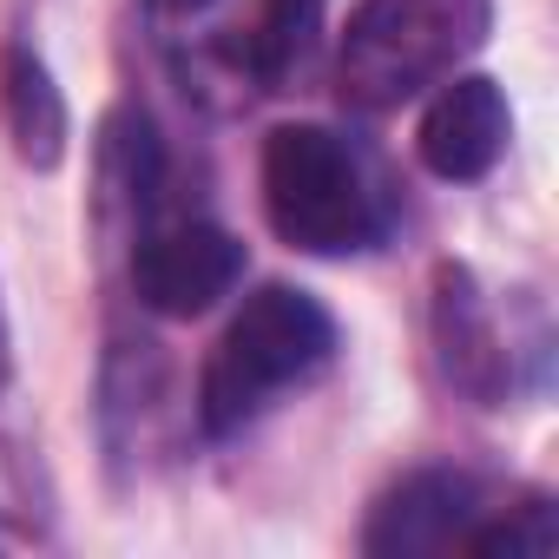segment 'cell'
<instances>
[{"label":"cell","instance_id":"5b68a950","mask_svg":"<svg viewBox=\"0 0 559 559\" xmlns=\"http://www.w3.org/2000/svg\"><path fill=\"white\" fill-rule=\"evenodd\" d=\"M507 139H513V112H507V93H500L487 73H461V80L448 73L441 93H435L428 112H421V132H415L421 165H428L435 178H448V185L487 178V171L500 165Z\"/></svg>","mask_w":559,"mask_h":559},{"label":"cell","instance_id":"3957f363","mask_svg":"<svg viewBox=\"0 0 559 559\" xmlns=\"http://www.w3.org/2000/svg\"><path fill=\"white\" fill-rule=\"evenodd\" d=\"M263 211L276 237L310 257H343L376 237V191L362 158L330 126H276L263 139Z\"/></svg>","mask_w":559,"mask_h":559},{"label":"cell","instance_id":"30bf717a","mask_svg":"<svg viewBox=\"0 0 559 559\" xmlns=\"http://www.w3.org/2000/svg\"><path fill=\"white\" fill-rule=\"evenodd\" d=\"M461 552H487V559H552L559 552V520H552V507L546 500H526V507H507L500 520H474L467 526V539H461Z\"/></svg>","mask_w":559,"mask_h":559},{"label":"cell","instance_id":"9c48e42d","mask_svg":"<svg viewBox=\"0 0 559 559\" xmlns=\"http://www.w3.org/2000/svg\"><path fill=\"white\" fill-rule=\"evenodd\" d=\"M0 106H8V132H14V152L40 171L60 165L67 152V99L53 86V73L34 60V53H8L0 60Z\"/></svg>","mask_w":559,"mask_h":559},{"label":"cell","instance_id":"277c9868","mask_svg":"<svg viewBox=\"0 0 559 559\" xmlns=\"http://www.w3.org/2000/svg\"><path fill=\"white\" fill-rule=\"evenodd\" d=\"M243 276V243L217 224H171L152 230L132 257V290L158 317H204Z\"/></svg>","mask_w":559,"mask_h":559},{"label":"cell","instance_id":"7c38bea8","mask_svg":"<svg viewBox=\"0 0 559 559\" xmlns=\"http://www.w3.org/2000/svg\"><path fill=\"white\" fill-rule=\"evenodd\" d=\"M0 389H8V317H0Z\"/></svg>","mask_w":559,"mask_h":559},{"label":"cell","instance_id":"52a82bcc","mask_svg":"<svg viewBox=\"0 0 559 559\" xmlns=\"http://www.w3.org/2000/svg\"><path fill=\"white\" fill-rule=\"evenodd\" d=\"M435 343H441V369L454 376V389H467L480 408L507 402V349L461 263L435 270Z\"/></svg>","mask_w":559,"mask_h":559},{"label":"cell","instance_id":"6da1fadb","mask_svg":"<svg viewBox=\"0 0 559 559\" xmlns=\"http://www.w3.org/2000/svg\"><path fill=\"white\" fill-rule=\"evenodd\" d=\"M336 349V323L317 297L290 290V284H263L230 330L217 336L204 382H198V421L204 435H237L270 395H284L290 382L317 376Z\"/></svg>","mask_w":559,"mask_h":559},{"label":"cell","instance_id":"8fae6325","mask_svg":"<svg viewBox=\"0 0 559 559\" xmlns=\"http://www.w3.org/2000/svg\"><path fill=\"white\" fill-rule=\"evenodd\" d=\"M217 0H152V14L158 21H198V14H211Z\"/></svg>","mask_w":559,"mask_h":559},{"label":"cell","instance_id":"8992f818","mask_svg":"<svg viewBox=\"0 0 559 559\" xmlns=\"http://www.w3.org/2000/svg\"><path fill=\"white\" fill-rule=\"evenodd\" d=\"M480 520V487L467 474L428 467L408 474L395 493H382V507L369 513L362 546L376 559H421V552H461L467 526Z\"/></svg>","mask_w":559,"mask_h":559},{"label":"cell","instance_id":"7a4b0ae2","mask_svg":"<svg viewBox=\"0 0 559 559\" xmlns=\"http://www.w3.org/2000/svg\"><path fill=\"white\" fill-rule=\"evenodd\" d=\"M493 27V0H362L343 34V99L389 112L441 86Z\"/></svg>","mask_w":559,"mask_h":559},{"label":"cell","instance_id":"ba28073f","mask_svg":"<svg viewBox=\"0 0 559 559\" xmlns=\"http://www.w3.org/2000/svg\"><path fill=\"white\" fill-rule=\"evenodd\" d=\"M317 8L323 0H257V8L224 34V60L257 80V86H276L290 80L317 40Z\"/></svg>","mask_w":559,"mask_h":559}]
</instances>
